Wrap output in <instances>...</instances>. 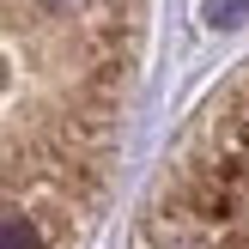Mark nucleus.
<instances>
[{"label":"nucleus","mask_w":249,"mask_h":249,"mask_svg":"<svg viewBox=\"0 0 249 249\" xmlns=\"http://www.w3.org/2000/svg\"><path fill=\"white\" fill-rule=\"evenodd\" d=\"M146 36L152 0H0V249H91Z\"/></svg>","instance_id":"f257e3e1"},{"label":"nucleus","mask_w":249,"mask_h":249,"mask_svg":"<svg viewBox=\"0 0 249 249\" xmlns=\"http://www.w3.org/2000/svg\"><path fill=\"white\" fill-rule=\"evenodd\" d=\"M134 249H249V61L182 122L146 189Z\"/></svg>","instance_id":"f03ea898"}]
</instances>
